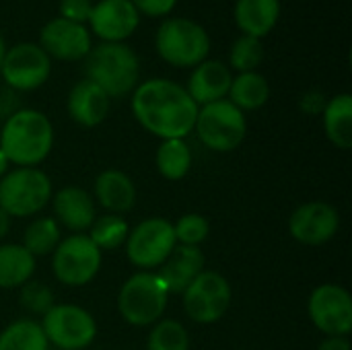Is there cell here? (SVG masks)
<instances>
[{
	"instance_id": "6da1fadb",
	"label": "cell",
	"mask_w": 352,
	"mask_h": 350,
	"mask_svg": "<svg viewBox=\"0 0 352 350\" xmlns=\"http://www.w3.org/2000/svg\"><path fill=\"white\" fill-rule=\"evenodd\" d=\"M134 120L161 140L186 138L194 132L198 105L186 87L169 78H148L138 83L130 97Z\"/></svg>"
},
{
	"instance_id": "7a4b0ae2",
	"label": "cell",
	"mask_w": 352,
	"mask_h": 350,
	"mask_svg": "<svg viewBox=\"0 0 352 350\" xmlns=\"http://www.w3.org/2000/svg\"><path fill=\"white\" fill-rule=\"evenodd\" d=\"M50 118L31 107H21L0 124V151L14 167H39L54 149Z\"/></svg>"
},
{
	"instance_id": "3957f363",
	"label": "cell",
	"mask_w": 352,
	"mask_h": 350,
	"mask_svg": "<svg viewBox=\"0 0 352 350\" xmlns=\"http://www.w3.org/2000/svg\"><path fill=\"white\" fill-rule=\"evenodd\" d=\"M85 78L95 83L109 99L126 97L138 87L140 60L126 43L101 41L85 58Z\"/></svg>"
},
{
	"instance_id": "277c9868",
	"label": "cell",
	"mask_w": 352,
	"mask_h": 350,
	"mask_svg": "<svg viewBox=\"0 0 352 350\" xmlns=\"http://www.w3.org/2000/svg\"><path fill=\"white\" fill-rule=\"evenodd\" d=\"M169 297L171 295L157 272L138 270L120 287L118 314L128 326L151 328L163 320Z\"/></svg>"
},
{
	"instance_id": "5b68a950",
	"label": "cell",
	"mask_w": 352,
	"mask_h": 350,
	"mask_svg": "<svg viewBox=\"0 0 352 350\" xmlns=\"http://www.w3.org/2000/svg\"><path fill=\"white\" fill-rule=\"evenodd\" d=\"M155 50L161 60L175 68H194L208 60L210 35L198 21L169 17L157 27Z\"/></svg>"
},
{
	"instance_id": "8992f818",
	"label": "cell",
	"mask_w": 352,
	"mask_h": 350,
	"mask_svg": "<svg viewBox=\"0 0 352 350\" xmlns=\"http://www.w3.org/2000/svg\"><path fill=\"white\" fill-rule=\"evenodd\" d=\"M54 196L50 175L39 167H12L0 179V210L10 219L39 215Z\"/></svg>"
},
{
	"instance_id": "52a82bcc",
	"label": "cell",
	"mask_w": 352,
	"mask_h": 350,
	"mask_svg": "<svg viewBox=\"0 0 352 350\" xmlns=\"http://www.w3.org/2000/svg\"><path fill=\"white\" fill-rule=\"evenodd\" d=\"M194 132L208 151L231 153L245 140L248 120L229 99H221L198 107Z\"/></svg>"
},
{
	"instance_id": "ba28073f",
	"label": "cell",
	"mask_w": 352,
	"mask_h": 350,
	"mask_svg": "<svg viewBox=\"0 0 352 350\" xmlns=\"http://www.w3.org/2000/svg\"><path fill=\"white\" fill-rule=\"evenodd\" d=\"M173 223L165 217H148L138 225L130 227L128 239L124 243L126 258L136 270L155 272L175 250Z\"/></svg>"
},
{
	"instance_id": "9c48e42d",
	"label": "cell",
	"mask_w": 352,
	"mask_h": 350,
	"mask_svg": "<svg viewBox=\"0 0 352 350\" xmlns=\"http://www.w3.org/2000/svg\"><path fill=\"white\" fill-rule=\"evenodd\" d=\"M103 264V252L87 233L64 237L52 254V272L56 281L70 289L91 285Z\"/></svg>"
},
{
	"instance_id": "30bf717a",
	"label": "cell",
	"mask_w": 352,
	"mask_h": 350,
	"mask_svg": "<svg viewBox=\"0 0 352 350\" xmlns=\"http://www.w3.org/2000/svg\"><path fill=\"white\" fill-rule=\"evenodd\" d=\"M233 299L231 283L217 270L200 272L192 285L182 293V305L186 316L200 326H210L221 322Z\"/></svg>"
},
{
	"instance_id": "8fae6325",
	"label": "cell",
	"mask_w": 352,
	"mask_h": 350,
	"mask_svg": "<svg viewBox=\"0 0 352 350\" xmlns=\"http://www.w3.org/2000/svg\"><path fill=\"white\" fill-rule=\"evenodd\" d=\"M39 324L50 347L60 350L89 349L99 332L93 314L74 303H56Z\"/></svg>"
},
{
	"instance_id": "7c38bea8",
	"label": "cell",
	"mask_w": 352,
	"mask_h": 350,
	"mask_svg": "<svg viewBox=\"0 0 352 350\" xmlns=\"http://www.w3.org/2000/svg\"><path fill=\"white\" fill-rule=\"evenodd\" d=\"M307 316L324 336H351L352 297L346 287L324 283L307 299Z\"/></svg>"
},
{
	"instance_id": "4fadbf2b",
	"label": "cell",
	"mask_w": 352,
	"mask_h": 350,
	"mask_svg": "<svg viewBox=\"0 0 352 350\" xmlns=\"http://www.w3.org/2000/svg\"><path fill=\"white\" fill-rule=\"evenodd\" d=\"M0 74L10 91L27 93L45 85L52 74V60L33 41H21L6 50Z\"/></svg>"
},
{
	"instance_id": "5bb4252c",
	"label": "cell",
	"mask_w": 352,
	"mask_h": 350,
	"mask_svg": "<svg viewBox=\"0 0 352 350\" xmlns=\"http://www.w3.org/2000/svg\"><path fill=\"white\" fill-rule=\"evenodd\" d=\"M287 229L297 243L318 248L332 241L340 231V212L326 200H309L291 212Z\"/></svg>"
},
{
	"instance_id": "9a60e30c",
	"label": "cell",
	"mask_w": 352,
	"mask_h": 350,
	"mask_svg": "<svg viewBox=\"0 0 352 350\" xmlns=\"http://www.w3.org/2000/svg\"><path fill=\"white\" fill-rule=\"evenodd\" d=\"M39 47L50 56V60L76 62L87 58L93 47V39L87 25L56 17L41 27Z\"/></svg>"
},
{
	"instance_id": "2e32d148",
	"label": "cell",
	"mask_w": 352,
	"mask_h": 350,
	"mask_svg": "<svg viewBox=\"0 0 352 350\" xmlns=\"http://www.w3.org/2000/svg\"><path fill=\"white\" fill-rule=\"evenodd\" d=\"M140 23V14L130 0H99L93 2L89 17V31L101 41L124 43Z\"/></svg>"
},
{
	"instance_id": "e0dca14e",
	"label": "cell",
	"mask_w": 352,
	"mask_h": 350,
	"mask_svg": "<svg viewBox=\"0 0 352 350\" xmlns=\"http://www.w3.org/2000/svg\"><path fill=\"white\" fill-rule=\"evenodd\" d=\"M50 204L54 210V221L60 225V229H68L70 235L87 233L97 219V204L80 186H64L56 190Z\"/></svg>"
},
{
	"instance_id": "ac0fdd59",
	"label": "cell",
	"mask_w": 352,
	"mask_h": 350,
	"mask_svg": "<svg viewBox=\"0 0 352 350\" xmlns=\"http://www.w3.org/2000/svg\"><path fill=\"white\" fill-rule=\"evenodd\" d=\"M93 200L109 215H126L136 206L138 190L122 169H103L93 182Z\"/></svg>"
},
{
	"instance_id": "d6986e66",
	"label": "cell",
	"mask_w": 352,
	"mask_h": 350,
	"mask_svg": "<svg viewBox=\"0 0 352 350\" xmlns=\"http://www.w3.org/2000/svg\"><path fill=\"white\" fill-rule=\"evenodd\" d=\"M111 99L89 78H80L72 85L66 99L68 118L80 128H97L109 113Z\"/></svg>"
},
{
	"instance_id": "ffe728a7",
	"label": "cell",
	"mask_w": 352,
	"mask_h": 350,
	"mask_svg": "<svg viewBox=\"0 0 352 350\" xmlns=\"http://www.w3.org/2000/svg\"><path fill=\"white\" fill-rule=\"evenodd\" d=\"M233 72L221 60H204L192 68L186 91L198 107L227 99Z\"/></svg>"
},
{
	"instance_id": "44dd1931",
	"label": "cell",
	"mask_w": 352,
	"mask_h": 350,
	"mask_svg": "<svg viewBox=\"0 0 352 350\" xmlns=\"http://www.w3.org/2000/svg\"><path fill=\"white\" fill-rule=\"evenodd\" d=\"M204 266H206V256H204L202 248L175 245V250L165 260V264L155 272L165 283L169 295H182L192 285V281L200 272L206 270Z\"/></svg>"
},
{
	"instance_id": "7402d4cb",
	"label": "cell",
	"mask_w": 352,
	"mask_h": 350,
	"mask_svg": "<svg viewBox=\"0 0 352 350\" xmlns=\"http://www.w3.org/2000/svg\"><path fill=\"white\" fill-rule=\"evenodd\" d=\"M233 19L243 35L262 39L280 19V0H235Z\"/></svg>"
},
{
	"instance_id": "603a6c76",
	"label": "cell",
	"mask_w": 352,
	"mask_h": 350,
	"mask_svg": "<svg viewBox=\"0 0 352 350\" xmlns=\"http://www.w3.org/2000/svg\"><path fill=\"white\" fill-rule=\"evenodd\" d=\"M324 132L328 140L340 149L349 151L352 146V97L349 93H338L326 101L322 111Z\"/></svg>"
},
{
	"instance_id": "cb8c5ba5",
	"label": "cell",
	"mask_w": 352,
	"mask_h": 350,
	"mask_svg": "<svg viewBox=\"0 0 352 350\" xmlns=\"http://www.w3.org/2000/svg\"><path fill=\"white\" fill-rule=\"evenodd\" d=\"M37 260L21 243H0V289H21L35 274Z\"/></svg>"
},
{
	"instance_id": "d4e9b609",
	"label": "cell",
	"mask_w": 352,
	"mask_h": 350,
	"mask_svg": "<svg viewBox=\"0 0 352 350\" xmlns=\"http://www.w3.org/2000/svg\"><path fill=\"white\" fill-rule=\"evenodd\" d=\"M227 99L245 111H256L260 107H264L270 99V83L264 74H260L258 70L252 72H239L233 76Z\"/></svg>"
},
{
	"instance_id": "484cf974",
	"label": "cell",
	"mask_w": 352,
	"mask_h": 350,
	"mask_svg": "<svg viewBox=\"0 0 352 350\" xmlns=\"http://www.w3.org/2000/svg\"><path fill=\"white\" fill-rule=\"evenodd\" d=\"M155 167L167 182H182L192 169V149L186 138L161 140L155 153Z\"/></svg>"
},
{
	"instance_id": "4316f807",
	"label": "cell",
	"mask_w": 352,
	"mask_h": 350,
	"mask_svg": "<svg viewBox=\"0 0 352 350\" xmlns=\"http://www.w3.org/2000/svg\"><path fill=\"white\" fill-rule=\"evenodd\" d=\"M0 350H50V342L37 320L21 318L2 328Z\"/></svg>"
},
{
	"instance_id": "83f0119b",
	"label": "cell",
	"mask_w": 352,
	"mask_h": 350,
	"mask_svg": "<svg viewBox=\"0 0 352 350\" xmlns=\"http://www.w3.org/2000/svg\"><path fill=\"white\" fill-rule=\"evenodd\" d=\"M60 241H62V229L54 221V217H35L25 227L21 245L37 260L43 256H52Z\"/></svg>"
},
{
	"instance_id": "f1b7e54d",
	"label": "cell",
	"mask_w": 352,
	"mask_h": 350,
	"mask_svg": "<svg viewBox=\"0 0 352 350\" xmlns=\"http://www.w3.org/2000/svg\"><path fill=\"white\" fill-rule=\"evenodd\" d=\"M130 233V225L122 215H109L103 212L101 217L93 221L91 229L87 231L89 239L101 250V252H113L124 248Z\"/></svg>"
},
{
	"instance_id": "f546056e",
	"label": "cell",
	"mask_w": 352,
	"mask_h": 350,
	"mask_svg": "<svg viewBox=\"0 0 352 350\" xmlns=\"http://www.w3.org/2000/svg\"><path fill=\"white\" fill-rule=\"evenodd\" d=\"M146 350H190V334L182 322L163 318L151 326Z\"/></svg>"
},
{
	"instance_id": "4dcf8cb0",
	"label": "cell",
	"mask_w": 352,
	"mask_h": 350,
	"mask_svg": "<svg viewBox=\"0 0 352 350\" xmlns=\"http://www.w3.org/2000/svg\"><path fill=\"white\" fill-rule=\"evenodd\" d=\"M264 60V43L258 37L241 35L233 41L229 50V68L239 72L256 70Z\"/></svg>"
},
{
	"instance_id": "1f68e13d",
	"label": "cell",
	"mask_w": 352,
	"mask_h": 350,
	"mask_svg": "<svg viewBox=\"0 0 352 350\" xmlns=\"http://www.w3.org/2000/svg\"><path fill=\"white\" fill-rule=\"evenodd\" d=\"M19 305L27 314L43 318L56 305V297H54V291L45 283L31 278L19 289Z\"/></svg>"
},
{
	"instance_id": "d6a6232c",
	"label": "cell",
	"mask_w": 352,
	"mask_h": 350,
	"mask_svg": "<svg viewBox=\"0 0 352 350\" xmlns=\"http://www.w3.org/2000/svg\"><path fill=\"white\" fill-rule=\"evenodd\" d=\"M173 233H175L177 245H196V248H200L210 235V223L200 212H188V215H182L173 223Z\"/></svg>"
},
{
	"instance_id": "836d02e7",
	"label": "cell",
	"mask_w": 352,
	"mask_h": 350,
	"mask_svg": "<svg viewBox=\"0 0 352 350\" xmlns=\"http://www.w3.org/2000/svg\"><path fill=\"white\" fill-rule=\"evenodd\" d=\"M93 10L91 0H60V17L78 25H87Z\"/></svg>"
},
{
	"instance_id": "e575fe53",
	"label": "cell",
	"mask_w": 352,
	"mask_h": 350,
	"mask_svg": "<svg viewBox=\"0 0 352 350\" xmlns=\"http://www.w3.org/2000/svg\"><path fill=\"white\" fill-rule=\"evenodd\" d=\"M130 2L138 10V14L144 17H167L177 4V0H130Z\"/></svg>"
},
{
	"instance_id": "d590c367",
	"label": "cell",
	"mask_w": 352,
	"mask_h": 350,
	"mask_svg": "<svg viewBox=\"0 0 352 350\" xmlns=\"http://www.w3.org/2000/svg\"><path fill=\"white\" fill-rule=\"evenodd\" d=\"M326 97L320 93V91H309V93H305L303 97H301V101H299V107L305 111V113H309V116H320L322 111H324V107H326Z\"/></svg>"
},
{
	"instance_id": "8d00e7d4",
	"label": "cell",
	"mask_w": 352,
	"mask_h": 350,
	"mask_svg": "<svg viewBox=\"0 0 352 350\" xmlns=\"http://www.w3.org/2000/svg\"><path fill=\"white\" fill-rule=\"evenodd\" d=\"M318 350H352L349 336H326Z\"/></svg>"
},
{
	"instance_id": "74e56055",
	"label": "cell",
	"mask_w": 352,
	"mask_h": 350,
	"mask_svg": "<svg viewBox=\"0 0 352 350\" xmlns=\"http://www.w3.org/2000/svg\"><path fill=\"white\" fill-rule=\"evenodd\" d=\"M10 221L12 219L4 210H0V243H4V239H6V235L10 231Z\"/></svg>"
},
{
	"instance_id": "f35d334b",
	"label": "cell",
	"mask_w": 352,
	"mask_h": 350,
	"mask_svg": "<svg viewBox=\"0 0 352 350\" xmlns=\"http://www.w3.org/2000/svg\"><path fill=\"white\" fill-rule=\"evenodd\" d=\"M10 169V163H8V159L4 157V153L0 151V179L6 175V171Z\"/></svg>"
},
{
	"instance_id": "ab89813d",
	"label": "cell",
	"mask_w": 352,
	"mask_h": 350,
	"mask_svg": "<svg viewBox=\"0 0 352 350\" xmlns=\"http://www.w3.org/2000/svg\"><path fill=\"white\" fill-rule=\"evenodd\" d=\"M4 54H6V43H4V39H2V35H0V66H2Z\"/></svg>"
}]
</instances>
